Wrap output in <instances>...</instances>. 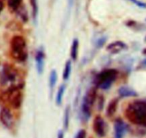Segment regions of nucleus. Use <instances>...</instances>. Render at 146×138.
<instances>
[{"instance_id": "f257e3e1", "label": "nucleus", "mask_w": 146, "mask_h": 138, "mask_svg": "<svg viewBox=\"0 0 146 138\" xmlns=\"http://www.w3.org/2000/svg\"><path fill=\"white\" fill-rule=\"evenodd\" d=\"M124 114L130 123L146 128V99L130 103Z\"/></svg>"}, {"instance_id": "f03ea898", "label": "nucleus", "mask_w": 146, "mask_h": 138, "mask_svg": "<svg viewBox=\"0 0 146 138\" xmlns=\"http://www.w3.org/2000/svg\"><path fill=\"white\" fill-rule=\"evenodd\" d=\"M11 56L15 61L24 62L28 57L27 42L22 36L15 35L10 41Z\"/></svg>"}, {"instance_id": "7ed1b4c3", "label": "nucleus", "mask_w": 146, "mask_h": 138, "mask_svg": "<svg viewBox=\"0 0 146 138\" xmlns=\"http://www.w3.org/2000/svg\"><path fill=\"white\" fill-rule=\"evenodd\" d=\"M118 74L115 69H106L96 76L94 82L97 87L102 90H108L116 80Z\"/></svg>"}, {"instance_id": "20e7f679", "label": "nucleus", "mask_w": 146, "mask_h": 138, "mask_svg": "<svg viewBox=\"0 0 146 138\" xmlns=\"http://www.w3.org/2000/svg\"><path fill=\"white\" fill-rule=\"evenodd\" d=\"M97 98L96 87H94L87 90L81 104V113L84 120L87 121L91 115L92 107Z\"/></svg>"}, {"instance_id": "39448f33", "label": "nucleus", "mask_w": 146, "mask_h": 138, "mask_svg": "<svg viewBox=\"0 0 146 138\" xmlns=\"http://www.w3.org/2000/svg\"><path fill=\"white\" fill-rule=\"evenodd\" d=\"M23 87L21 85H11L4 93L6 100L12 108L19 109L22 105L23 94L21 90Z\"/></svg>"}, {"instance_id": "423d86ee", "label": "nucleus", "mask_w": 146, "mask_h": 138, "mask_svg": "<svg viewBox=\"0 0 146 138\" xmlns=\"http://www.w3.org/2000/svg\"><path fill=\"white\" fill-rule=\"evenodd\" d=\"M18 75V72H17V69L13 67L11 64H4L1 74H0V84L1 85H7V84L9 83L11 84V85L24 86V84H19L16 83Z\"/></svg>"}, {"instance_id": "0eeeda50", "label": "nucleus", "mask_w": 146, "mask_h": 138, "mask_svg": "<svg viewBox=\"0 0 146 138\" xmlns=\"http://www.w3.org/2000/svg\"><path fill=\"white\" fill-rule=\"evenodd\" d=\"M94 131L98 137H104L106 135V125L105 120L100 115L96 116L93 123Z\"/></svg>"}, {"instance_id": "6e6552de", "label": "nucleus", "mask_w": 146, "mask_h": 138, "mask_svg": "<svg viewBox=\"0 0 146 138\" xmlns=\"http://www.w3.org/2000/svg\"><path fill=\"white\" fill-rule=\"evenodd\" d=\"M128 130V126L122 119L118 118L114 123V138H123Z\"/></svg>"}, {"instance_id": "1a4fd4ad", "label": "nucleus", "mask_w": 146, "mask_h": 138, "mask_svg": "<svg viewBox=\"0 0 146 138\" xmlns=\"http://www.w3.org/2000/svg\"><path fill=\"white\" fill-rule=\"evenodd\" d=\"M0 121L7 128H11L14 125V117L11 111L7 107H3L0 111Z\"/></svg>"}, {"instance_id": "9d476101", "label": "nucleus", "mask_w": 146, "mask_h": 138, "mask_svg": "<svg viewBox=\"0 0 146 138\" xmlns=\"http://www.w3.org/2000/svg\"><path fill=\"white\" fill-rule=\"evenodd\" d=\"M128 48V46L123 41H115L110 43L106 47V50L111 54H118Z\"/></svg>"}, {"instance_id": "9b49d317", "label": "nucleus", "mask_w": 146, "mask_h": 138, "mask_svg": "<svg viewBox=\"0 0 146 138\" xmlns=\"http://www.w3.org/2000/svg\"><path fill=\"white\" fill-rule=\"evenodd\" d=\"M44 59H45V54H44V50L42 49H40V50H38L37 51L35 57L36 70L39 74H41L43 73V72H44Z\"/></svg>"}, {"instance_id": "f8f14e48", "label": "nucleus", "mask_w": 146, "mask_h": 138, "mask_svg": "<svg viewBox=\"0 0 146 138\" xmlns=\"http://www.w3.org/2000/svg\"><path fill=\"white\" fill-rule=\"evenodd\" d=\"M118 94L121 97H133L138 95V93L133 89L127 86L120 87L118 90Z\"/></svg>"}, {"instance_id": "ddd939ff", "label": "nucleus", "mask_w": 146, "mask_h": 138, "mask_svg": "<svg viewBox=\"0 0 146 138\" xmlns=\"http://www.w3.org/2000/svg\"><path fill=\"white\" fill-rule=\"evenodd\" d=\"M118 102H119V99L114 98L108 103V107L106 108V115L108 117H111L115 115L118 108Z\"/></svg>"}, {"instance_id": "4468645a", "label": "nucleus", "mask_w": 146, "mask_h": 138, "mask_svg": "<svg viewBox=\"0 0 146 138\" xmlns=\"http://www.w3.org/2000/svg\"><path fill=\"white\" fill-rule=\"evenodd\" d=\"M78 48H79V42L78 39L75 38L72 42V44L71 47V52H70V55H71V59L74 61L77 60L78 54Z\"/></svg>"}, {"instance_id": "2eb2a0df", "label": "nucleus", "mask_w": 146, "mask_h": 138, "mask_svg": "<svg viewBox=\"0 0 146 138\" xmlns=\"http://www.w3.org/2000/svg\"><path fill=\"white\" fill-rule=\"evenodd\" d=\"M66 90V84H62L58 88L57 91L56 95V104L57 105H61L63 101V97H64V92Z\"/></svg>"}, {"instance_id": "dca6fc26", "label": "nucleus", "mask_w": 146, "mask_h": 138, "mask_svg": "<svg viewBox=\"0 0 146 138\" xmlns=\"http://www.w3.org/2000/svg\"><path fill=\"white\" fill-rule=\"evenodd\" d=\"M71 67H72V63L70 60H68L66 62L65 67H64V72H63V79L66 81L69 79L70 75L71 73Z\"/></svg>"}, {"instance_id": "f3484780", "label": "nucleus", "mask_w": 146, "mask_h": 138, "mask_svg": "<svg viewBox=\"0 0 146 138\" xmlns=\"http://www.w3.org/2000/svg\"><path fill=\"white\" fill-rule=\"evenodd\" d=\"M30 4H31V13H32L33 19H34L35 22H36L38 13V1L37 0H30Z\"/></svg>"}, {"instance_id": "a211bd4d", "label": "nucleus", "mask_w": 146, "mask_h": 138, "mask_svg": "<svg viewBox=\"0 0 146 138\" xmlns=\"http://www.w3.org/2000/svg\"><path fill=\"white\" fill-rule=\"evenodd\" d=\"M23 0H8V7L11 11H16L21 7Z\"/></svg>"}, {"instance_id": "6ab92c4d", "label": "nucleus", "mask_w": 146, "mask_h": 138, "mask_svg": "<svg viewBox=\"0 0 146 138\" xmlns=\"http://www.w3.org/2000/svg\"><path fill=\"white\" fill-rule=\"evenodd\" d=\"M57 78H58V75H57V72L55 70H52L50 72L49 75V87L51 90H53L55 87L56 84L57 82Z\"/></svg>"}, {"instance_id": "aec40b11", "label": "nucleus", "mask_w": 146, "mask_h": 138, "mask_svg": "<svg viewBox=\"0 0 146 138\" xmlns=\"http://www.w3.org/2000/svg\"><path fill=\"white\" fill-rule=\"evenodd\" d=\"M70 122V107L67 106L66 107L65 113H64V127L66 130H68Z\"/></svg>"}, {"instance_id": "412c9836", "label": "nucleus", "mask_w": 146, "mask_h": 138, "mask_svg": "<svg viewBox=\"0 0 146 138\" xmlns=\"http://www.w3.org/2000/svg\"><path fill=\"white\" fill-rule=\"evenodd\" d=\"M20 8H21V7H20ZM20 8L17 10L19 12V14L20 18L21 19V20H22L23 21L27 22V20H28V17H27V11H26L25 9H21Z\"/></svg>"}, {"instance_id": "4be33fe9", "label": "nucleus", "mask_w": 146, "mask_h": 138, "mask_svg": "<svg viewBox=\"0 0 146 138\" xmlns=\"http://www.w3.org/2000/svg\"><path fill=\"white\" fill-rule=\"evenodd\" d=\"M106 42V37H102L97 40L96 43V47L98 48H101V47H102L105 44Z\"/></svg>"}, {"instance_id": "5701e85b", "label": "nucleus", "mask_w": 146, "mask_h": 138, "mask_svg": "<svg viewBox=\"0 0 146 138\" xmlns=\"http://www.w3.org/2000/svg\"><path fill=\"white\" fill-rule=\"evenodd\" d=\"M130 1L133 3L134 4H135L136 6H138L140 8H146V3L143 2V1H141L140 0H130Z\"/></svg>"}, {"instance_id": "b1692460", "label": "nucleus", "mask_w": 146, "mask_h": 138, "mask_svg": "<svg viewBox=\"0 0 146 138\" xmlns=\"http://www.w3.org/2000/svg\"><path fill=\"white\" fill-rule=\"evenodd\" d=\"M86 132L84 130H81L78 132L75 138H86Z\"/></svg>"}, {"instance_id": "393cba45", "label": "nucleus", "mask_w": 146, "mask_h": 138, "mask_svg": "<svg viewBox=\"0 0 146 138\" xmlns=\"http://www.w3.org/2000/svg\"><path fill=\"white\" fill-rule=\"evenodd\" d=\"M99 104H98V107H99V110H101L103 109V107H104V98L103 96H101L99 98Z\"/></svg>"}, {"instance_id": "a878e982", "label": "nucleus", "mask_w": 146, "mask_h": 138, "mask_svg": "<svg viewBox=\"0 0 146 138\" xmlns=\"http://www.w3.org/2000/svg\"><path fill=\"white\" fill-rule=\"evenodd\" d=\"M58 138H64V133L61 130H60L58 133Z\"/></svg>"}, {"instance_id": "bb28decb", "label": "nucleus", "mask_w": 146, "mask_h": 138, "mask_svg": "<svg viewBox=\"0 0 146 138\" xmlns=\"http://www.w3.org/2000/svg\"><path fill=\"white\" fill-rule=\"evenodd\" d=\"M4 2H3L1 0H0V13H1V11H2L3 9H4Z\"/></svg>"}, {"instance_id": "cd10ccee", "label": "nucleus", "mask_w": 146, "mask_h": 138, "mask_svg": "<svg viewBox=\"0 0 146 138\" xmlns=\"http://www.w3.org/2000/svg\"><path fill=\"white\" fill-rule=\"evenodd\" d=\"M141 67H146V59L143 60L141 63Z\"/></svg>"}, {"instance_id": "c85d7f7f", "label": "nucleus", "mask_w": 146, "mask_h": 138, "mask_svg": "<svg viewBox=\"0 0 146 138\" xmlns=\"http://www.w3.org/2000/svg\"><path fill=\"white\" fill-rule=\"evenodd\" d=\"M143 54H145L146 55V48H145L143 50Z\"/></svg>"}, {"instance_id": "c756f323", "label": "nucleus", "mask_w": 146, "mask_h": 138, "mask_svg": "<svg viewBox=\"0 0 146 138\" xmlns=\"http://www.w3.org/2000/svg\"><path fill=\"white\" fill-rule=\"evenodd\" d=\"M145 40L146 41V37H145Z\"/></svg>"}]
</instances>
